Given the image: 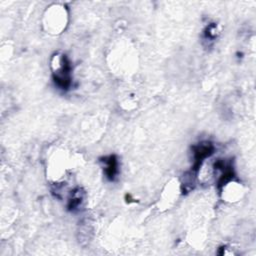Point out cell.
<instances>
[{"label":"cell","instance_id":"obj_1","mask_svg":"<svg viewBox=\"0 0 256 256\" xmlns=\"http://www.w3.org/2000/svg\"><path fill=\"white\" fill-rule=\"evenodd\" d=\"M58 65L52 72V78L55 85L61 90H69L72 84V66L68 57L64 54L58 57Z\"/></svg>","mask_w":256,"mask_h":256},{"label":"cell","instance_id":"obj_2","mask_svg":"<svg viewBox=\"0 0 256 256\" xmlns=\"http://www.w3.org/2000/svg\"><path fill=\"white\" fill-rule=\"evenodd\" d=\"M192 155H193V164L191 169L189 170L191 173L197 176L199 168L205 159L209 158L215 150L214 144L211 141H201L192 146Z\"/></svg>","mask_w":256,"mask_h":256},{"label":"cell","instance_id":"obj_3","mask_svg":"<svg viewBox=\"0 0 256 256\" xmlns=\"http://www.w3.org/2000/svg\"><path fill=\"white\" fill-rule=\"evenodd\" d=\"M214 169L219 172V177L217 180V187L219 191L222 190V188L228 184L235 176L234 168L232 166L231 160L226 159H217L213 165Z\"/></svg>","mask_w":256,"mask_h":256},{"label":"cell","instance_id":"obj_4","mask_svg":"<svg viewBox=\"0 0 256 256\" xmlns=\"http://www.w3.org/2000/svg\"><path fill=\"white\" fill-rule=\"evenodd\" d=\"M100 162L103 164L104 174L109 181H114L119 172V163L116 155H109L100 158Z\"/></svg>","mask_w":256,"mask_h":256},{"label":"cell","instance_id":"obj_5","mask_svg":"<svg viewBox=\"0 0 256 256\" xmlns=\"http://www.w3.org/2000/svg\"><path fill=\"white\" fill-rule=\"evenodd\" d=\"M84 199V192L81 188H75L73 191H71L70 196L68 198V202H67V208L70 211H75L77 210Z\"/></svg>","mask_w":256,"mask_h":256},{"label":"cell","instance_id":"obj_6","mask_svg":"<svg viewBox=\"0 0 256 256\" xmlns=\"http://www.w3.org/2000/svg\"><path fill=\"white\" fill-rule=\"evenodd\" d=\"M217 33H218V30H217L216 23H210L209 25L206 26V28L203 31L202 39L204 42H207V44L210 45L217 38Z\"/></svg>","mask_w":256,"mask_h":256}]
</instances>
